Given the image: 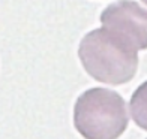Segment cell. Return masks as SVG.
I'll list each match as a JSON object with an SVG mask.
<instances>
[{
  "label": "cell",
  "instance_id": "obj_4",
  "mask_svg": "<svg viewBox=\"0 0 147 139\" xmlns=\"http://www.w3.org/2000/svg\"><path fill=\"white\" fill-rule=\"evenodd\" d=\"M129 111L134 123L147 132V81L134 91L129 102Z\"/></svg>",
  "mask_w": 147,
  "mask_h": 139
},
{
  "label": "cell",
  "instance_id": "obj_5",
  "mask_svg": "<svg viewBox=\"0 0 147 139\" xmlns=\"http://www.w3.org/2000/svg\"><path fill=\"white\" fill-rule=\"evenodd\" d=\"M141 2H143V3H146V6H147V0H141Z\"/></svg>",
  "mask_w": 147,
  "mask_h": 139
},
{
  "label": "cell",
  "instance_id": "obj_2",
  "mask_svg": "<svg viewBox=\"0 0 147 139\" xmlns=\"http://www.w3.org/2000/svg\"><path fill=\"white\" fill-rule=\"evenodd\" d=\"M129 123L126 103L110 88H90L80 94L74 106V126L87 139L120 138Z\"/></svg>",
  "mask_w": 147,
  "mask_h": 139
},
{
  "label": "cell",
  "instance_id": "obj_1",
  "mask_svg": "<svg viewBox=\"0 0 147 139\" xmlns=\"http://www.w3.org/2000/svg\"><path fill=\"white\" fill-rule=\"evenodd\" d=\"M78 57L84 70L99 82L122 85L134 79L138 70V54L105 27L92 30L78 46Z\"/></svg>",
  "mask_w": 147,
  "mask_h": 139
},
{
  "label": "cell",
  "instance_id": "obj_3",
  "mask_svg": "<svg viewBox=\"0 0 147 139\" xmlns=\"http://www.w3.org/2000/svg\"><path fill=\"white\" fill-rule=\"evenodd\" d=\"M101 24L129 48L147 49V9L132 0H119L101 14Z\"/></svg>",
  "mask_w": 147,
  "mask_h": 139
}]
</instances>
